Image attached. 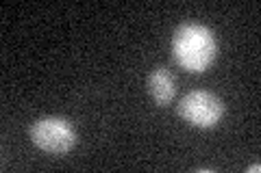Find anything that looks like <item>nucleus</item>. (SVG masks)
<instances>
[{"label": "nucleus", "mask_w": 261, "mask_h": 173, "mask_svg": "<svg viewBox=\"0 0 261 173\" xmlns=\"http://www.w3.org/2000/svg\"><path fill=\"white\" fill-rule=\"evenodd\" d=\"M172 54L185 72L202 74L218 59V39L205 24L185 22L172 35Z\"/></svg>", "instance_id": "1"}, {"label": "nucleus", "mask_w": 261, "mask_h": 173, "mask_svg": "<svg viewBox=\"0 0 261 173\" xmlns=\"http://www.w3.org/2000/svg\"><path fill=\"white\" fill-rule=\"evenodd\" d=\"M33 145L48 154H65L76 145L79 136L74 126L63 117H42L29 128Z\"/></svg>", "instance_id": "2"}, {"label": "nucleus", "mask_w": 261, "mask_h": 173, "mask_svg": "<svg viewBox=\"0 0 261 173\" xmlns=\"http://www.w3.org/2000/svg\"><path fill=\"white\" fill-rule=\"evenodd\" d=\"M224 115V102L216 93L196 89L183 95L178 104V117L194 128H214Z\"/></svg>", "instance_id": "3"}, {"label": "nucleus", "mask_w": 261, "mask_h": 173, "mask_svg": "<svg viewBox=\"0 0 261 173\" xmlns=\"http://www.w3.org/2000/svg\"><path fill=\"white\" fill-rule=\"evenodd\" d=\"M246 171H248V173H252V171L257 173V171H261V164H259V162H257V164H250V167H248Z\"/></svg>", "instance_id": "5"}, {"label": "nucleus", "mask_w": 261, "mask_h": 173, "mask_svg": "<svg viewBox=\"0 0 261 173\" xmlns=\"http://www.w3.org/2000/svg\"><path fill=\"white\" fill-rule=\"evenodd\" d=\"M146 87H148V93L157 106H168L174 100V93H176L174 76L166 67H161V65L150 70L148 78H146Z\"/></svg>", "instance_id": "4"}]
</instances>
